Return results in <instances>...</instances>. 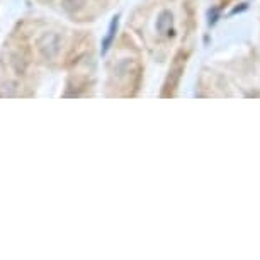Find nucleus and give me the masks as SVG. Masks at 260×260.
<instances>
[{"label": "nucleus", "instance_id": "f257e3e1", "mask_svg": "<svg viewBox=\"0 0 260 260\" xmlns=\"http://www.w3.org/2000/svg\"><path fill=\"white\" fill-rule=\"evenodd\" d=\"M60 46H61V38L58 36L56 32H46L43 34L41 39L38 41V48L41 51V55L45 58H55L60 51Z\"/></svg>", "mask_w": 260, "mask_h": 260}, {"label": "nucleus", "instance_id": "f03ea898", "mask_svg": "<svg viewBox=\"0 0 260 260\" xmlns=\"http://www.w3.org/2000/svg\"><path fill=\"white\" fill-rule=\"evenodd\" d=\"M172 12L164 11L156 19V31L158 32H169L172 29Z\"/></svg>", "mask_w": 260, "mask_h": 260}, {"label": "nucleus", "instance_id": "7ed1b4c3", "mask_svg": "<svg viewBox=\"0 0 260 260\" xmlns=\"http://www.w3.org/2000/svg\"><path fill=\"white\" fill-rule=\"evenodd\" d=\"M117 24H119V16H114L111 21V26H109V31H107V36L104 39V43H102V53H106L109 50L111 43L114 41V36H116V31H117Z\"/></svg>", "mask_w": 260, "mask_h": 260}, {"label": "nucleus", "instance_id": "20e7f679", "mask_svg": "<svg viewBox=\"0 0 260 260\" xmlns=\"http://www.w3.org/2000/svg\"><path fill=\"white\" fill-rule=\"evenodd\" d=\"M208 16H209V24L213 26V24H216V21L219 19V11H218V9H211Z\"/></svg>", "mask_w": 260, "mask_h": 260}, {"label": "nucleus", "instance_id": "39448f33", "mask_svg": "<svg viewBox=\"0 0 260 260\" xmlns=\"http://www.w3.org/2000/svg\"><path fill=\"white\" fill-rule=\"evenodd\" d=\"M247 9H248V6H247V4H240V7H235L233 11L230 12V14H232V16H235V14H238V12H243V11H247Z\"/></svg>", "mask_w": 260, "mask_h": 260}]
</instances>
